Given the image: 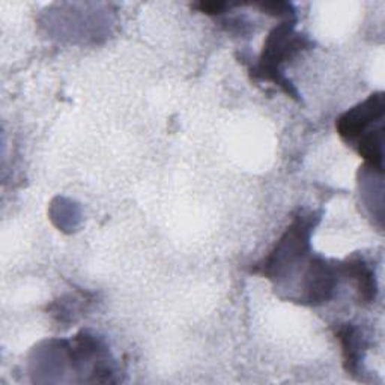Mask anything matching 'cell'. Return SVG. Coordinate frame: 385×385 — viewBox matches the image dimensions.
Masks as SVG:
<instances>
[{
	"label": "cell",
	"instance_id": "obj_1",
	"mask_svg": "<svg viewBox=\"0 0 385 385\" xmlns=\"http://www.w3.org/2000/svg\"><path fill=\"white\" fill-rule=\"evenodd\" d=\"M384 116V95L375 93L369 96L363 104L354 107L348 113H345L339 119L337 128L340 136L348 142H354L364 134L365 128L372 122L381 121Z\"/></svg>",
	"mask_w": 385,
	"mask_h": 385
},
{
	"label": "cell",
	"instance_id": "obj_2",
	"mask_svg": "<svg viewBox=\"0 0 385 385\" xmlns=\"http://www.w3.org/2000/svg\"><path fill=\"white\" fill-rule=\"evenodd\" d=\"M200 8H202V11H205L208 14H216V13H220L221 9L225 8V3H204Z\"/></svg>",
	"mask_w": 385,
	"mask_h": 385
}]
</instances>
